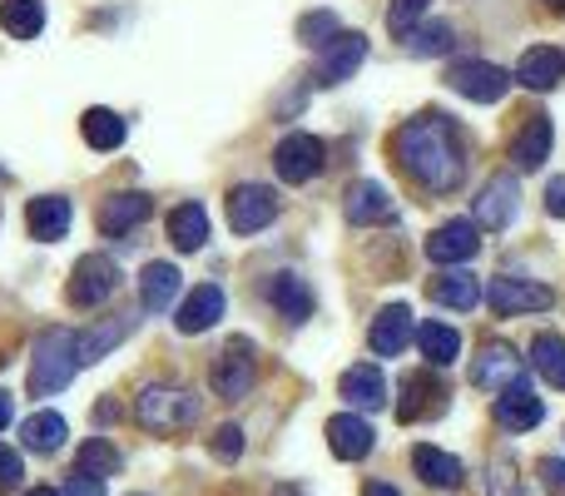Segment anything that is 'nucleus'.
<instances>
[{
  "instance_id": "1",
  "label": "nucleus",
  "mask_w": 565,
  "mask_h": 496,
  "mask_svg": "<svg viewBox=\"0 0 565 496\" xmlns=\"http://www.w3.org/2000/svg\"><path fill=\"white\" fill-rule=\"evenodd\" d=\"M392 155H397V165L407 169L412 184H422L427 194H451V189L467 179L461 135L447 115H437V109L407 119V125L392 135Z\"/></svg>"
},
{
  "instance_id": "34",
  "label": "nucleus",
  "mask_w": 565,
  "mask_h": 496,
  "mask_svg": "<svg viewBox=\"0 0 565 496\" xmlns=\"http://www.w3.org/2000/svg\"><path fill=\"white\" fill-rule=\"evenodd\" d=\"M531 362H536V372L551 382V388L565 392V338L561 333H536V342H531Z\"/></svg>"
},
{
  "instance_id": "23",
  "label": "nucleus",
  "mask_w": 565,
  "mask_h": 496,
  "mask_svg": "<svg viewBox=\"0 0 565 496\" xmlns=\"http://www.w3.org/2000/svg\"><path fill=\"white\" fill-rule=\"evenodd\" d=\"M25 224H30V239H40V244H55V239H65L70 234V199L65 194L30 199Z\"/></svg>"
},
{
  "instance_id": "15",
  "label": "nucleus",
  "mask_w": 565,
  "mask_h": 496,
  "mask_svg": "<svg viewBox=\"0 0 565 496\" xmlns=\"http://www.w3.org/2000/svg\"><path fill=\"white\" fill-rule=\"evenodd\" d=\"M412 333H417V323H412L407 303H387V308L372 318L367 342H372V352H377V358H397V352L412 342Z\"/></svg>"
},
{
  "instance_id": "6",
  "label": "nucleus",
  "mask_w": 565,
  "mask_h": 496,
  "mask_svg": "<svg viewBox=\"0 0 565 496\" xmlns=\"http://www.w3.org/2000/svg\"><path fill=\"white\" fill-rule=\"evenodd\" d=\"M115 288H119L115 258H105V253H85V258L75 263V273H70L65 298L75 303V308H99V303H105Z\"/></svg>"
},
{
  "instance_id": "8",
  "label": "nucleus",
  "mask_w": 565,
  "mask_h": 496,
  "mask_svg": "<svg viewBox=\"0 0 565 496\" xmlns=\"http://www.w3.org/2000/svg\"><path fill=\"white\" fill-rule=\"evenodd\" d=\"M278 219V189L268 184H238L228 194V229L234 234H258Z\"/></svg>"
},
{
  "instance_id": "27",
  "label": "nucleus",
  "mask_w": 565,
  "mask_h": 496,
  "mask_svg": "<svg viewBox=\"0 0 565 496\" xmlns=\"http://www.w3.org/2000/svg\"><path fill=\"white\" fill-rule=\"evenodd\" d=\"M402 392H407V402L397 408V422L431 418V412H441V398H447V388H441L431 372H412V378L402 382Z\"/></svg>"
},
{
  "instance_id": "47",
  "label": "nucleus",
  "mask_w": 565,
  "mask_h": 496,
  "mask_svg": "<svg viewBox=\"0 0 565 496\" xmlns=\"http://www.w3.org/2000/svg\"><path fill=\"white\" fill-rule=\"evenodd\" d=\"M362 496H397V487H387V482H367Z\"/></svg>"
},
{
  "instance_id": "46",
  "label": "nucleus",
  "mask_w": 565,
  "mask_h": 496,
  "mask_svg": "<svg viewBox=\"0 0 565 496\" xmlns=\"http://www.w3.org/2000/svg\"><path fill=\"white\" fill-rule=\"evenodd\" d=\"M10 418H15V402H10V392H0V428H10Z\"/></svg>"
},
{
  "instance_id": "19",
  "label": "nucleus",
  "mask_w": 565,
  "mask_h": 496,
  "mask_svg": "<svg viewBox=\"0 0 565 496\" xmlns=\"http://www.w3.org/2000/svg\"><path fill=\"white\" fill-rule=\"evenodd\" d=\"M328 447H332V457L338 462H362L372 447H377V432H372L362 418L342 412V418L328 422Z\"/></svg>"
},
{
  "instance_id": "20",
  "label": "nucleus",
  "mask_w": 565,
  "mask_h": 496,
  "mask_svg": "<svg viewBox=\"0 0 565 496\" xmlns=\"http://www.w3.org/2000/svg\"><path fill=\"white\" fill-rule=\"evenodd\" d=\"M412 467H417V477L427 482V487H437V492H461V482H467V467H461L451 452H441V447H412Z\"/></svg>"
},
{
  "instance_id": "43",
  "label": "nucleus",
  "mask_w": 565,
  "mask_h": 496,
  "mask_svg": "<svg viewBox=\"0 0 565 496\" xmlns=\"http://www.w3.org/2000/svg\"><path fill=\"white\" fill-rule=\"evenodd\" d=\"M541 477H546V492H551V496H565V462H561V457H546V462H541Z\"/></svg>"
},
{
  "instance_id": "2",
  "label": "nucleus",
  "mask_w": 565,
  "mask_h": 496,
  "mask_svg": "<svg viewBox=\"0 0 565 496\" xmlns=\"http://www.w3.org/2000/svg\"><path fill=\"white\" fill-rule=\"evenodd\" d=\"M79 372V352H75V333L70 328H45L35 338V358H30V398H55L75 382Z\"/></svg>"
},
{
  "instance_id": "39",
  "label": "nucleus",
  "mask_w": 565,
  "mask_h": 496,
  "mask_svg": "<svg viewBox=\"0 0 565 496\" xmlns=\"http://www.w3.org/2000/svg\"><path fill=\"white\" fill-rule=\"evenodd\" d=\"M431 0H387V30L392 35H407L412 25H422Z\"/></svg>"
},
{
  "instance_id": "36",
  "label": "nucleus",
  "mask_w": 565,
  "mask_h": 496,
  "mask_svg": "<svg viewBox=\"0 0 565 496\" xmlns=\"http://www.w3.org/2000/svg\"><path fill=\"white\" fill-rule=\"evenodd\" d=\"M407 45H412V55H447L451 45H457V30L447 25V20H431V25H412L407 30Z\"/></svg>"
},
{
  "instance_id": "45",
  "label": "nucleus",
  "mask_w": 565,
  "mask_h": 496,
  "mask_svg": "<svg viewBox=\"0 0 565 496\" xmlns=\"http://www.w3.org/2000/svg\"><path fill=\"white\" fill-rule=\"evenodd\" d=\"M546 209H551L556 219H565V175H561V179H551V184H546Z\"/></svg>"
},
{
  "instance_id": "29",
  "label": "nucleus",
  "mask_w": 565,
  "mask_h": 496,
  "mask_svg": "<svg viewBox=\"0 0 565 496\" xmlns=\"http://www.w3.org/2000/svg\"><path fill=\"white\" fill-rule=\"evenodd\" d=\"M209 239V209L204 204H179L169 214V244L179 253H199Z\"/></svg>"
},
{
  "instance_id": "12",
  "label": "nucleus",
  "mask_w": 565,
  "mask_h": 496,
  "mask_svg": "<svg viewBox=\"0 0 565 496\" xmlns=\"http://www.w3.org/2000/svg\"><path fill=\"white\" fill-rule=\"evenodd\" d=\"M342 214H348V224L372 229V224H387V219L397 214V204H392L387 184H377V179H358V184L348 189V199H342Z\"/></svg>"
},
{
  "instance_id": "40",
  "label": "nucleus",
  "mask_w": 565,
  "mask_h": 496,
  "mask_svg": "<svg viewBox=\"0 0 565 496\" xmlns=\"http://www.w3.org/2000/svg\"><path fill=\"white\" fill-rule=\"evenodd\" d=\"M491 496H521V477H516V462L511 457H501V462H491Z\"/></svg>"
},
{
  "instance_id": "28",
  "label": "nucleus",
  "mask_w": 565,
  "mask_h": 496,
  "mask_svg": "<svg viewBox=\"0 0 565 496\" xmlns=\"http://www.w3.org/2000/svg\"><path fill=\"white\" fill-rule=\"evenodd\" d=\"M174 298H179V268L174 263H145V273H139V303H145L149 313H164Z\"/></svg>"
},
{
  "instance_id": "16",
  "label": "nucleus",
  "mask_w": 565,
  "mask_h": 496,
  "mask_svg": "<svg viewBox=\"0 0 565 496\" xmlns=\"http://www.w3.org/2000/svg\"><path fill=\"white\" fill-rule=\"evenodd\" d=\"M477 249H481V239H477V224H471V219H451V224L431 229V239H427L431 263H471Z\"/></svg>"
},
{
  "instance_id": "48",
  "label": "nucleus",
  "mask_w": 565,
  "mask_h": 496,
  "mask_svg": "<svg viewBox=\"0 0 565 496\" xmlns=\"http://www.w3.org/2000/svg\"><path fill=\"white\" fill-rule=\"evenodd\" d=\"M95 422H115V402H99V408H95Z\"/></svg>"
},
{
  "instance_id": "5",
  "label": "nucleus",
  "mask_w": 565,
  "mask_h": 496,
  "mask_svg": "<svg viewBox=\"0 0 565 496\" xmlns=\"http://www.w3.org/2000/svg\"><path fill=\"white\" fill-rule=\"evenodd\" d=\"M322 165H328V149H322L318 135H282L278 149H274V169L282 184H312V179L322 175Z\"/></svg>"
},
{
  "instance_id": "50",
  "label": "nucleus",
  "mask_w": 565,
  "mask_h": 496,
  "mask_svg": "<svg viewBox=\"0 0 565 496\" xmlns=\"http://www.w3.org/2000/svg\"><path fill=\"white\" fill-rule=\"evenodd\" d=\"M546 6H551V10H565V0H546Z\"/></svg>"
},
{
  "instance_id": "26",
  "label": "nucleus",
  "mask_w": 565,
  "mask_h": 496,
  "mask_svg": "<svg viewBox=\"0 0 565 496\" xmlns=\"http://www.w3.org/2000/svg\"><path fill=\"white\" fill-rule=\"evenodd\" d=\"M427 293H431V303H441V308H457V313H471L481 303V283L471 278L467 268L437 273V278L427 283Z\"/></svg>"
},
{
  "instance_id": "3",
  "label": "nucleus",
  "mask_w": 565,
  "mask_h": 496,
  "mask_svg": "<svg viewBox=\"0 0 565 496\" xmlns=\"http://www.w3.org/2000/svg\"><path fill=\"white\" fill-rule=\"evenodd\" d=\"M135 418H139V428H145V432L169 437V432L199 422V398H194V392H184V388H164V382H154V388L139 392Z\"/></svg>"
},
{
  "instance_id": "11",
  "label": "nucleus",
  "mask_w": 565,
  "mask_h": 496,
  "mask_svg": "<svg viewBox=\"0 0 565 496\" xmlns=\"http://www.w3.org/2000/svg\"><path fill=\"white\" fill-rule=\"evenodd\" d=\"M541 418H546V408H541V398H536L531 382L516 378L497 392V422L507 432H531V428H541Z\"/></svg>"
},
{
  "instance_id": "13",
  "label": "nucleus",
  "mask_w": 565,
  "mask_h": 496,
  "mask_svg": "<svg viewBox=\"0 0 565 496\" xmlns=\"http://www.w3.org/2000/svg\"><path fill=\"white\" fill-rule=\"evenodd\" d=\"M521 209V189L511 175H491L477 194V224L481 229H507Z\"/></svg>"
},
{
  "instance_id": "10",
  "label": "nucleus",
  "mask_w": 565,
  "mask_h": 496,
  "mask_svg": "<svg viewBox=\"0 0 565 496\" xmlns=\"http://www.w3.org/2000/svg\"><path fill=\"white\" fill-rule=\"evenodd\" d=\"M362 60H367V40H362L358 30H338V35H332L328 45H322L312 80H318V85H342V80L358 75Z\"/></svg>"
},
{
  "instance_id": "9",
  "label": "nucleus",
  "mask_w": 565,
  "mask_h": 496,
  "mask_svg": "<svg viewBox=\"0 0 565 496\" xmlns=\"http://www.w3.org/2000/svg\"><path fill=\"white\" fill-rule=\"evenodd\" d=\"M487 303L497 318H516V313H546L556 303V293L536 278H491Z\"/></svg>"
},
{
  "instance_id": "32",
  "label": "nucleus",
  "mask_w": 565,
  "mask_h": 496,
  "mask_svg": "<svg viewBox=\"0 0 565 496\" xmlns=\"http://www.w3.org/2000/svg\"><path fill=\"white\" fill-rule=\"evenodd\" d=\"M0 30L15 40H35L45 30V6L40 0H0Z\"/></svg>"
},
{
  "instance_id": "21",
  "label": "nucleus",
  "mask_w": 565,
  "mask_h": 496,
  "mask_svg": "<svg viewBox=\"0 0 565 496\" xmlns=\"http://www.w3.org/2000/svg\"><path fill=\"white\" fill-rule=\"evenodd\" d=\"M551 139H556L551 119L546 115H526V125H521L516 139H511V165L516 169H541L551 159Z\"/></svg>"
},
{
  "instance_id": "14",
  "label": "nucleus",
  "mask_w": 565,
  "mask_h": 496,
  "mask_svg": "<svg viewBox=\"0 0 565 496\" xmlns=\"http://www.w3.org/2000/svg\"><path fill=\"white\" fill-rule=\"evenodd\" d=\"M149 194H135V189H125V194H109L105 204H99V214H95V224H99V234L105 239H125L129 229H139L149 219Z\"/></svg>"
},
{
  "instance_id": "7",
  "label": "nucleus",
  "mask_w": 565,
  "mask_h": 496,
  "mask_svg": "<svg viewBox=\"0 0 565 496\" xmlns=\"http://www.w3.org/2000/svg\"><path fill=\"white\" fill-rule=\"evenodd\" d=\"M447 85L457 89V95L477 99V105H497V99H507L511 75L501 65H491V60H457V65L447 70Z\"/></svg>"
},
{
  "instance_id": "38",
  "label": "nucleus",
  "mask_w": 565,
  "mask_h": 496,
  "mask_svg": "<svg viewBox=\"0 0 565 496\" xmlns=\"http://www.w3.org/2000/svg\"><path fill=\"white\" fill-rule=\"evenodd\" d=\"M338 35V15H332V10H308V15L298 20V40L302 45H328V40Z\"/></svg>"
},
{
  "instance_id": "24",
  "label": "nucleus",
  "mask_w": 565,
  "mask_h": 496,
  "mask_svg": "<svg viewBox=\"0 0 565 496\" xmlns=\"http://www.w3.org/2000/svg\"><path fill=\"white\" fill-rule=\"evenodd\" d=\"M264 298L274 303L288 323H308L312 318V288L298 278V273H274V278L264 283Z\"/></svg>"
},
{
  "instance_id": "42",
  "label": "nucleus",
  "mask_w": 565,
  "mask_h": 496,
  "mask_svg": "<svg viewBox=\"0 0 565 496\" xmlns=\"http://www.w3.org/2000/svg\"><path fill=\"white\" fill-rule=\"evenodd\" d=\"M20 477H25V462H20L15 447H0V492L20 487Z\"/></svg>"
},
{
  "instance_id": "44",
  "label": "nucleus",
  "mask_w": 565,
  "mask_h": 496,
  "mask_svg": "<svg viewBox=\"0 0 565 496\" xmlns=\"http://www.w3.org/2000/svg\"><path fill=\"white\" fill-rule=\"evenodd\" d=\"M65 496H105V482H99V477H85V472H75V477L65 482Z\"/></svg>"
},
{
  "instance_id": "22",
  "label": "nucleus",
  "mask_w": 565,
  "mask_h": 496,
  "mask_svg": "<svg viewBox=\"0 0 565 496\" xmlns=\"http://www.w3.org/2000/svg\"><path fill=\"white\" fill-rule=\"evenodd\" d=\"M338 392L362 412L387 408V378H382L377 362H358V368H348L342 372V382H338Z\"/></svg>"
},
{
  "instance_id": "4",
  "label": "nucleus",
  "mask_w": 565,
  "mask_h": 496,
  "mask_svg": "<svg viewBox=\"0 0 565 496\" xmlns=\"http://www.w3.org/2000/svg\"><path fill=\"white\" fill-rule=\"evenodd\" d=\"M254 382H258L254 342H248V338H228L224 352H218V362H214V392L224 402H244L248 392H254Z\"/></svg>"
},
{
  "instance_id": "25",
  "label": "nucleus",
  "mask_w": 565,
  "mask_h": 496,
  "mask_svg": "<svg viewBox=\"0 0 565 496\" xmlns=\"http://www.w3.org/2000/svg\"><path fill=\"white\" fill-rule=\"evenodd\" d=\"M565 80V55L556 45H531L516 65V85L526 89H556Z\"/></svg>"
},
{
  "instance_id": "31",
  "label": "nucleus",
  "mask_w": 565,
  "mask_h": 496,
  "mask_svg": "<svg viewBox=\"0 0 565 496\" xmlns=\"http://www.w3.org/2000/svg\"><path fill=\"white\" fill-rule=\"evenodd\" d=\"M65 437H70V428L60 412H35V418L20 422V442H25L30 452H60Z\"/></svg>"
},
{
  "instance_id": "37",
  "label": "nucleus",
  "mask_w": 565,
  "mask_h": 496,
  "mask_svg": "<svg viewBox=\"0 0 565 496\" xmlns=\"http://www.w3.org/2000/svg\"><path fill=\"white\" fill-rule=\"evenodd\" d=\"M75 472H85V477H99V482L115 477V472H119V452L109 447L105 437L85 442V447H79V467H75Z\"/></svg>"
},
{
  "instance_id": "35",
  "label": "nucleus",
  "mask_w": 565,
  "mask_h": 496,
  "mask_svg": "<svg viewBox=\"0 0 565 496\" xmlns=\"http://www.w3.org/2000/svg\"><path fill=\"white\" fill-rule=\"evenodd\" d=\"M129 333V323L125 318H115V323H105V328H89V333H75V352H79V368L85 362H99L109 348H115L119 338Z\"/></svg>"
},
{
  "instance_id": "17",
  "label": "nucleus",
  "mask_w": 565,
  "mask_h": 496,
  "mask_svg": "<svg viewBox=\"0 0 565 496\" xmlns=\"http://www.w3.org/2000/svg\"><path fill=\"white\" fill-rule=\"evenodd\" d=\"M224 308H228V298H224V288H218V283H199L194 293H189L184 303H179V333H189V338H194V333H209L214 328L218 318H224Z\"/></svg>"
},
{
  "instance_id": "41",
  "label": "nucleus",
  "mask_w": 565,
  "mask_h": 496,
  "mask_svg": "<svg viewBox=\"0 0 565 496\" xmlns=\"http://www.w3.org/2000/svg\"><path fill=\"white\" fill-rule=\"evenodd\" d=\"M214 457L218 462H238V457H244V432H238V428H218L214 432Z\"/></svg>"
},
{
  "instance_id": "30",
  "label": "nucleus",
  "mask_w": 565,
  "mask_h": 496,
  "mask_svg": "<svg viewBox=\"0 0 565 496\" xmlns=\"http://www.w3.org/2000/svg\"><path fill=\"white\" fill-rule=\"evenodd\" d=\"M412 338L422 342V358L431 362V368H451V362L461 358V333L457 328H447V323H422L417 333H412Z\"/></svg>"
},
{
  "instance_id": "49",
  "label": "nucleus",
  "mask_w": 565,
  "mask_h": 496,
  "mask_svg": "<svg viewBox=\"0 0 565 496\" xmlns=\"http://www.w3.org/2000/svg\"><path fill=\"white\" fill-rule=\"evenodd\" d=\"M25 496H60L55 487H40V492H25Z\"/></svg>"
},
{
  "instance_id": "33",
  "label": "nucleus",
  "mask_w": 565,
  "mask_h": 496,
  "mask_svg": "<svg viewBox=\"0 0 565 496\" xmlns=\"http://www.w3.org/2000/svg\"><path fill=\"white\" fill-rule=\"evenodd\" d=\"M79 135H85L89 149H119V145H125V135H129V125L115 115V109H85Z\"/></svg>"
},
{
  "instance_id": "18",
  "label": "nucleus",
  "mask_w": 565,
  "mask_h": 496,
  "mask_svg": "<svg viewBox=\"0 0 565 496\" xmlns=\"http://www.w3.org/2000/svg\"><path fill=\"white\" fill-rule=\"evenodd\" d=\"M516 378H521V358H516L511 342H487L481 358L471 362V382H477L481 392H501L507 382H516Z\"/></svg>"
}]
</instances>
